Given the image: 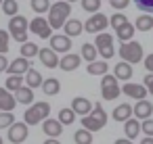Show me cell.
Wrapping results in <instances>:
<instances>
[{"instance_id": "d6986e66", "label": "cell", "mask_w": 153, "mask_h": 144, "mask_svg": "<svg viewBox=\"0 0 153 144\" xmlns=\"http://www.w3.org/2000/svg\"><path fill=\"white\" fill-rule=\"evenodd\" d=\"M113 75H115V79H120V82H128L130 77H132V65H128V63H117L115 65V69H113Z\"/></svg>"}, {"instance_id": "f1b7e54d", "label": "cell", "mask_w": 153, "mask_h": 144, "mask_svg": "<svg viewBox=\"0 0 153 144\" xmlns=\"http://www.w3.org/2000/svg\"><path fill=\"white\" fill-rule=\"evenodd\" d=\"M97 54H99V50H97V46L94 44H84L82 46V59L84 61H88V63H94L97 61Z\"/></svg>"}, {"instance_id": "484cf974", "label": "cell", "mask_w": 153, "mask_h": 144, "mask_svg": "<svg viewBox=\"0 0 153 144\" xmlns=\"http://www.w3.org/2000/svg\"><path fill=\"white\" fill-rule=\"evenodd\" d=\"M134 27H136L138 32H149V29H153V15H138Z\"/></svg>"}, {"instance_id": "d590c367", "label": "cell", "mask_w": 153, "mask_h": 144, "mask_svg": "<svg viewBox=\"0 0 153 144\" xmlns=\"http://www.w3.org/2000/svg\"><path fill=\"white\" fill-rule=\"evenodd\" d=\"M32 11L42 15V13H48L51 11V2L48 0H32Z\"/></svg>"}, {"instance_id": "d6a6232c", "label": "cell", "mask_w": 153, "mask_h": 144, "mask_svg": "<svg viewBox=\"0 0 153 144\" xmlns=\"http://www.w3.org/2000/svg\"><path fill=\"white\" fill-rule=\"evenodd\" d=\"M2 11H4V15H9L11 19L17 17V13H19V2H17V0H4V2H2Z\"/></svg>"}, {"instance_id": "1f68e13d", "label": "cell", "mask_w": 153, "mask_h": 144, "mask_svg": "<svg viewBox=\"0 0 153 144\" xmlns=\"http://www.w3.org/2000/svg\"><path fill=\"white\" fill-rule=\"evenodd\" d=\"M74 121H76L74 109H61V111H59V123H61V125H71Z\"/></svg>"}, {"instance_id": "4fadbf2b", "label": "cell", "mask_w": 153, "mask_h": 144, "mask_svg": "<svg viewBox=\"0 0 153 144\" xmlns=\"http://www.w3.org/2000/svg\"><path fill=\"white\" fill-rule=\"evenodd\" d=\"M17 104L15 94H11L7 88H0V113H11Z\"/></svg>"}, {"instance_id": "9f6ffc18", "label": "cell", "mask_w": 153, "mask_h": 144, "mask_svg": "<svg viewBox=\"0 0 153 144\" xmlns=\"http://www.w3.org/2000/svg\"><path fill=\"white\" fill-rule=\"evenodd\" d=\"M109 2H111V0H109Z\"/></svg>"}, {"instance_id": "83f0119b", "label": "cell", "mask_w": 153, "mask_h": 144, "mask_svg": "<svg viewBox=\"0 0 153 144\" xmlns=\"http://www.w3.org/2000/svg\"><path fill=\"white\" fill-rule=\"evenodd\" d=\"M15 98H17V102L30 104V102H32V98H34V90H32V88H27V86H23V88H19V90L15 92Z\"/></svg>"}, {"instance_id": "cb8c5ba5", "label": "cell", "mask_w": 153, "mask_h": 144, "mask_svg": "<svg viewBox=\"0 0 153 144\" xmlns=\"http://www.w3.org/2000/svg\"><path fill=\"white\" fill-rule=\"evenodd\" d=\"M82 29H84V25H82V21H78V19H69V21L65 23V36H67V38L80 36Z\"/></svg>"}, {"instance_id": "f907efd6", "label": "cell", "mask_w": 153, "mask_h": 144, "mask_svg": "<svg viewBox=\"0 0 153 144\" xmlns=\"http://www.w3.org/2000/svg\"><path fill=\"white\" fill-rule=\"evenodd\" d=\"M44 144H61V142H59L57 138H46V142H44Z\"/></svg>"}, {"instance_id": "60d3db41", "label": "cell", "mask_w": 153, "mask_h": 144, "mask_svg": "<svg viewBox=\"0 0 153 144\" xmlns=\"http://www.w3.org/2000/svg\"><path fill=\"white\" fill-rule=\"evenodd\" d=\"M13 123H15V115L13 113H0V129L11 127Z\"/></svg>"}, {"instance_id": "7c38bea8", "label": "cell", "mask_w": 153, "mask_h": 144, "mask_svg": "<svg viewBox=\"0 0 153 144\" xmlns=\"http://www.w3.org/2000/svg\"><path fill=\"white\" fill-rule=\"evenodd\" d=\"M38 59H40V63H42L44 67H48V69H55V67H59V61H61L53 48H40V54H38Z\"/></svg>"}, {"instance_id": "7dc6e473", "label": "cell", "mask_w": 153, "mask_h": 144, "mask_svg": "<svg viewBox=\"0 0 153 144\" xmlns=\"http://www.w3.org/2000/svg\"><path fill=\"white\" fill-rule=\"evenodd\" d=\"M145 69H147V73H153V52L149 57H145Z\"/></svg>"}, {"instance_id": "f6af8a7d", "label": "cell", "mask_w": 153, "mask_h": 144, "mask_svg": "<svg viewBox=\"0 0 153 144\" xmlns=\"http://www.w3.org/2000/svg\"><path fill=\"white\" fill-rule=\"evenodd\" d=\"M143 82H145V84H143V86H145V88H147V92H149V94H153V73H147V75H145V79H143Z\"/></svg>"}, {"instance_id": "8992f818", "label": "cell", "mask_w": 153, "mask_h": 144, "mask_svg": "<svg viewBox=\"0 0 153 144\" xmlns=\"http://www.w3.org/2000/svg\"><path fill=\"white\" fill-rule=\"evenodd\" d=\"M107 25H109V19L99 13V15H90V19L84 23V29H86L88 34H97V36H99V32H103Z\"/></svg>"}, {"instance_id": "ba28073f", "label": "cell", "mask_w": 153, "mask_h": 144, "mask_svg": "<svg viewBox=\"0 0 153 144\" xmlns=\"http://www.w3.org/2000/svg\"><path fill=\"white\" fill-rule=\"evenodd\" d=\"M27 125L25 123H13L11 127H9V140L13 142V144H21V142H25L27 140Z\"/></svg>"}, {"instance_id": "8d00e7d4", "label": "cell", "mask_w": 153, "mask_h": 144, "mask_svg": "<svg viewBox=\"0 0 153 144\" xmlns=\"http://www.w3.org/2000/svg\"><path fill=\"white\" fill-rule=\"evenodd\" d=\"M90 117H94L103 127H105V123H107V113H105V109L101 107V104H94L92 107V113H90Z\"/></svg>"}, {"instance_id": "836d02e7", "label": "cell", "mask_w": 153, "mask_h": 144, "mask_svg": "<svg viewBox=\"0 0 153 144\" xmlns=\"http://www.w3.org/2000/svg\"><path fill=\"white\" fill-rule=\"evenodd\" d=\"M101 90H103V98H105V100H115V98L122 94V88H120L117 84L107 86V88H101Z\"/></svg>"}, {"instance_id": "c3c4849f", "label": "cell", "mask_w": 153, "mask_h": 144, "mask_svg": "<svg viewBox=\"0 0 153 144\" xmlns=\"http://www.w3.org/2000/svg\"><path fill=\"white\" fill-rule=\"evenodd\" d=\"M9 65H11V63L7 61V57H4V54H0V73L7 71V69H9Z\"/></svg>"}, {"instance_id": "ab89813d", "label": "cell", "mask_w": 153, "mask_h": 144, "mask_svg": "<svg viewBox=\"0 0 153 144\" xmlns=\"http://www.w3.org/2000/svg\"><path fill=\"white\" fill-rule=\"evenodd\" d=\"M138 11H143L145 15H153V0H134Z\"/></svg>"}, {"instance_id": "681fc988", "label": "cell", "mask_w": 153, "mask_h": 144, "mask_svg": "<svg viewBox=\"0 0 153 144\" xmlns=\"http://www.w3.org/2000/svg\"><path fill=\"white\" fill-rule=\"evenodd\" d=\"M113 144H134L132 140H128V138H120V140H115Z\"/></svg>"}, {"instance_id": "7bdbcfd3", "label": "cell", "mask_w": 153, "mask_h": 144, "mask_svg": "<svg viewBox=\"0 0 153 144\" xmlns=\"http://www.w3.org/2000/svg\"><path fill=\"white\" fill-rule=\"evenodd\" d=\"M9 50V34L0 29V54H4Z\"/></svg>"}, {"instance_id": "5b68a950", "label": "cell", "mask_w": 153, "mask_h": 144, "mask_svg": "<svg viewBox=\"0 0 153 144\" xmlns=\"http://www.w3.org/2000/svg\"><path fill=\"white\" fill-rule=\"evenodd\" d=\"M94 46L99 50V54L107 61L115 54V48H113V36L111 34H99L97 40H94Z\"/></svg>"}, {"instance_id": "ffe728a7", "label": "cell", "mask_w": 153, "mask_h": 144, "mask_svg": "<svg viewBox=\"0 0 153 144\" xmlns=\"http://www.w3.org/2000/svg\"><path fill=\"white\" fill-rule=\"evenodd\" d=\"M59 90H61V82L57 77H48L42 82V92L46 96H55V94H59Z\"/></svg>"}, {"instance_id": "603a6c76", "label": "cell", "mask_w": 153, "mask_h": 144, "mask_svg": "<svg viewBox=\"0 0 153 144\" xmlns=\"http://www.w3.org/2000/svg\"><path fill=\"white\" fill-rule=\"evenodd\" d=\"M134 25L132 23H126L124 27H120L117 32H115V36H117V40L122 42V44H126V42H132V36H134Z\"/></svg>"}, {"instance_id": "7402d4cb", "label": "cell", "mask_w": 153, "mask_h": 144, "mask_svg": "<svg viewBox=\"0 0 153 144\" xmlns=\"http://www.w3.org/2000/svg\"><path fill=\"white\" fill-rule=\"evenodd\" d=\"M86 71L90 75H107L109 65H107V61H94V63H88L86 65Z\"/></svg>"}, {"instance_id": "4dcf8cb0", "label": "cell", "mask_w": 153, "mask_h": 144, "mask_svg": "<svg viewBox=\"0 0 153 144\" xmlns=\"http://www.w3.org/2000/svg\"><path fill=\"white\" fill-rule=\"evenodd\" d=\"M23 77L21 75H9V79H7V84H4V88L9 90V92H17L19 88H23Z\"/></svg>"}, {"instance_id": "4316f807", "label": "cell", "mask_w": 153, "mask_h": 144, "mask_svg": "<svg viewBox=\"0 0 153 144\" xmlns=\"http://www.w3.org/2000/svg\"><path fill=\"white\" fill-rule=\"evenodd\" d=\"M40 54V48L34 44V42H25V44H21V57L23 59H34V57H38Z\"/></svg>"}, {"instance_id": "d4e9b609", "label": "cell", "mask_w": 153, "mask_h": 144, "mask_svg": "<svg viewBox=\"0 0 153 144\" xmlns=\"http://www.w3.org/2000/svg\"><path fill=\"white\" fill-rule=\"evenodd\" d=\"M42 82H44V79H42V75H40L36 69H30V71L25 73V86H27V88H32V90L38 88V86L42 88Z\"/></svg>"}, {"instance_id": "74e56055", "label": "cell", "mask_w": 153, "mask_h": 144, "mask_svg": "<svg viewBox=\"0 0 153 144\" xmlns=\"http://www.w3.org/2000/svg\"><path fill=\"white\" fill-rule=\"evenodd\" d=\"M126 23H128L126 15H120V13H117V15H111V19H109V25H111V27H113L115 32H117L120 27H124Z\"/></svg>"}, {"instance_id": "8fae6325", "label": "cell", "mask_w": 153, "mask_h": 144, "mask_svg": "<svg viewBox=\"0 0 153 144\" xmlns=\"http://www.w3.org/2000/svg\"><path fill=\"white\" fill-rule=\"evenodd\" d=\"M51 48H53L55 52H63V54H67L69 48H71V38H67L65 34H57V36L51 38Z\"/></svg>"}, {"instance_id": "5bb4252c", "label": "cell", "mask_w": 153, "mask_h": 144, "mask_svg": "<svg viewBox=\"0 0 153 144\" xmlns=\"http://www.w3.org/2000/svg\"><path fill=\"white\" fill-rule=\"evenodd\" d=\"M32 67H30V61L27 59H23V57H19V59H15L11 65H9V75H25L27 71H30Z\"/></svg>"}, {"instance_id": "e0dca14e", "label": "cell", "mask_w": 153, "mask_h": 144, "mask_svg": "<svg viewBox=\"0 0 153 144\" xmlns=\"http://www.w3.org/2000/svg\"><path fill=\"white\" fill-rule=\"evenodd\" d=\"M132 115H134V111H132V107H130L128 102H122V104H117V107L113 109V119H115V121L126 123L128 119H132Z\"/></svg>"}, {"instance_id": "2e32d148", "label": "cell", "mask_w": 153, "mask_h": 144, "mask_svg": "<svg viewBox=\"0 0 153 144\" xmlns=\"http://www.w3.org/2000/svg\"><path fill=\"white\" fill-rule=\"evenodd\" d=\"M80 63H82V57H80V54L67 52V54H63V59L59 61V67H61L63 71H74V69L80 67Z\"/></svg>"}, {"instance_id": "9a60e30c", "label": "cell", "mask_w": 153, "mask_h": 144, "mask_svg": "<svg viewBox=\"0 0 153 144\" xmlns=\"http://www.w3.org/2000/svg\"><path fill=\"white\" fill-rule=\"evenodd\" d=\"M71 109H74V113L76 115H90L92 113V102L88 100V98H82V96H78V98H74L71 100Z\"/></svg>"}, {"instance_id": "f35d334b", "label": "cell", "mask_w": 153, "mask_h": 144, "mask_svg": "<svg viewBox=\"0 0 153 144\" xmlns=\"http://www.w3.org/2000/svg\"><path fill=\"white\" fill-rule=\"evenodd\" d=\"M82 9H84L86 13H99L101 0H82Z\"/></svg>"}, {"instance_id": "f5cc1de1", "label": "cell", "mask_w": 153, "mask_h": 144, "mask_svg": "<svg viewBox=\"0 0 153 144\" xmlns=\"http://www.w3.org/2000/svg\"><path fill=\"white\" fill-rule=\"evenodd\" d=\"M65 2H69V4H71V2H78V0H65Z\"/></svg>"}, {"instance_id": "ee69618b", "label": "cell", "mask_w": 153, "mask_h": 144, "mask_svg": "<svg viewBox=\"0 0 153 144\" xmlns=\"http://www.w3.org/2000/svg\"><path fill=\"white\" fill-rule=\"evenodd\" d=\"M113 84H117V79H115V75H103V82H101V88H107V86H113Z\"/></svg>"}, {"instance_id": "b9f144b4", "label": "cell", "mask_w": 153, "mask_h": 144, "mask_svg": "<svg viewBox=\"0 0 153 144\" xmlns=\"http://www.w3.org/2000/svg\"><path fill=\"white\" fill-rule=\"evenodd\" d=\"M140 132H143V134H147V138H153V119L140 121Z\"/></svg>"}, {"instance_id": "11a10c76", "label": "cell", "mask_w": 153, "mask_h": 144, "mask_svg": "<svg viewBox=\"0 0 153 144\" xmlns=\"http://www.w3.org/2000/svg\"><path fill=\"white\" fill-rule=\"evenodd\" d=\"M0 144H2V138H0Z\"/></svg>"}, {"instance_id": "db71d44e", "label": "cell", "mask_w": 153, "mask_h": 144, "mask_svg": "<svg viewBox=\"0 0 153 144\" xmlns=\"http://www.w3.org/2000/svg\"><path fill=\"white\" fill-rule=\"evenodd\" d=\"M2 2H4V0H0V4H2Z\"/></svg>"}, {"instance_id": "277c9868", "label": "cell", "mask_w": 153, "mask_h": 144, "mask_svg": "<svg viewBox=\"0 0 153 144\" xmlns=\"http://www.w3.org/2000/svg\"><path fill=\"white\" fill-rule=\"evenodd\" d=\"M27 29H30V21L25 17H21V15H17V17H13L9 21V32L15 38V42L25 44L27 42Z\"/></svg>"}, {"instance_id": "ac0fdd59", "label": "cell", "mask_w": 153, "mask_h": 144, "mask_svg": "<svg viewBox=\"0 0 153 144\" xmlns=\"http://www.w3.org/2000/svg\"><path fill=\"white\" fill-rule=\"evenodd\" d=\"M42 129H44V134L48 138H59L63 134V125L59 123V119H46L42 123Z\"/></svg>"}, {"instance_id": "7a4b0ae2", "label": "cell", "mask_w": 153, "mask_h": 144, "mask_svg": "<svg viewBox=\"0 0 153 144\" xmlns=\"http://www.w3.org/2000/svg\"><path fill=\"white\" fill-rule=\"evenodd\" d=\"M48 113H51V104L48 102H34L27 111H25V115H23V123L25 125H36V123H44L46 119H48Z\"/></svg>"}, {"instance_id": "6da1fadb", "label": "cell", "mask_w": 153, "mask_h": 144, "mask_svg": "<svg viewBox=\"0 0 153 144\" xmlns=\"http://www.w3.org/2000/svg\"><path fill=\"white\" fill-rule=\"evenodd\" d=\"M69 15H71V4L69 2H65V0L55 2V4H51V11H48V25L53 29H61L69 21L67 19Z\"/></svg>"}, {"instance_id": "f546056e", "label": "cell", "mask_w": 153, "mask_h": 144, "mask_svg": "<svg viewBox=\"0 0 153 144\" xmlns=\"http://www.w3.org/2000/svg\"><path fill=\"white\" fill-rule=\"evenodd\" d=\"M74 142H76V144H92V132L80 127V129L74 134Z\"/></svg>"}, {"instance_id": "816d5d0a", "label": "cell", "mask_w": 153, "mask_h": 144, "mask_svg": "<svg viewBox=\"0 0 153 144\" xmlns=\"http://www.w3.org/2000/svg\"><path fill=\"white\" fill-rule=\"evenodd\" d=\"M140 144H153V138H143Z\"/></svg>"}, {"instance_id": "52a82bcc", "label": "cell", "mask_w": 153, "mask_h": 144, "mask_svg": "<svg viewBox=\"0 0 153 144\" xmlns=\"http://www.w3.org/2000/svg\"><path fill=\"white\" fill-rule=\"evenodd\" d=\"M30 29L36 34V36H40V38H44V40H48V38H53V27L48 25V19H44V17H36V19H32V23H30Z\"/></svg>"}, {"instance_id": "44dd1931", "label": "cell", "mask_w": 153, "mask_h": 144, "mask_svg": "<svg viewBox=\"0 0 153 144\" xmlns=\"http://www.w3.org/2000/svg\"><path fill=\"white\" fill-rule=\"evenodd\" d=\"M124 134H126L128 140H134V138L140 134V121H138V119H128V121L124 123Z\"/></svg>"}, {"instance_id": "e575fe53", "label": "cell", "mask_w": 153, "mask_h": 144, "mask_svg": "<svg viewBox=\"0 0 153 144\" xmlns=\"http://www.w3.org/2000/svg\"><path fill=\"white\" fill-rule=\"evenodd\" d=\"M82 127L84 129H88V132H99L103 125L94 119V117H90V115H86V117H82Z\"/></svg>"}, {"instance_id": "bcb514c9", "label": "cell", "mask_w": 153, "mask_h": 144, "mask_svg": "<svg viewBox=\"0 0 153 144\" xmlns=\"http://www.w3.org/2000/svg\"><path fill=\"white\" fill-rule=\"evenodd\" d=\"M130 4V0H111V7L115 9V11H122V9H126Z\"/></svg>"}, {"instance_id": "30bf717a", "label": "cell", "mask_w": 153, "mask_h": 144, "mask_svg": "<svg viewBox=\"0 0 153 144\" xmlns=\"http://www.w3.org/2000/svg\"><path fill=\"white\" fill-rule=\"evenodd\" d=\"M132 111H134V119L147 121V119L153 115V104H151V100H138V102L132 107Z\"/></svg>"}, {"instance_id": "3957f363", "label": "cell", "mask_w": 153, "mask_h": 144, "mask_svg": "<svg viewBox=\"0 0 153 144\" xmlns=\"http://www.w3.org/2000/svg\"><path fill=\"white\" fill-rule=\"evenodd\" d=\"M120 57H122V61L128 63V65L140 63V61H143V46H140L136 40L126 42V44L120 46Z\"/></svg>"}, {"instance_id": "9c48e42d", "label": "cell", "mask_w": 153, "mask_h": 144, "mask_svg": "<svg viewBox=\"0 0 153 144\" xmlns=\"http://www.w3.org/2000/svg\"><path fill=\"white\" fill-rule=\"evenodd\" d=\"M122 92H124L126 96H130V98H136V102L147 98V88H145L143 84H130V82H126L124 88H122Z\"/></svg>"}]
</instances>
